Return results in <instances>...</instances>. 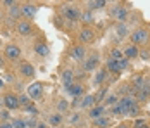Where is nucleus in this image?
<instances>
[{"mask_svg":"<svg viewBox=\"0 0 150 128\" xmlns=\"http://www.w3.org/2000/svg\"><path fill=\"white\" fill-rule=\"evenodd\" d=\"M93 106H97V100H95V95H91V94H88V95H85L83 97V100H81V109H91Z\"/></svg>","mask_w":150,"mask_h":128,"instance_id":"nucleus-29","label":"nucleus"},{"mask_svg":"<svg viewBox=\"0 0 150 128\" xmlns=\"http://www.w3.org/2000/svg\"><path fill=\"white\" fill-rule=\"evenodd\" d=\"M104 68L107 69V73H112V74H121V68H119V61H116V59H110V57H107V61H105Z\"/></svg>","mask_w":150,"mask_h":128,"instance_id":"nucleus-21","label":"nucleus"},{"mask_svg":"<svg viewBox=\"0 0 150 128\" xmlns=\"http://www.w3.org/2000/svg\"><path fill=\"white\" fill-rule=\"evenodd\" d=\"M109 14H110V17L114 21H117V23H126L128 17H129V9L124 7L122 2H117V4H114V7H110Z\"/></svg>","mask_w":150,"mask_h":128,"instance_id":"nucleus-3","label":"nucleus"},{"mask_svg":"<svg viewBox=\"0 0 150 128\" xmlns=\"http://www.w3.org/2000/svg\"><path fill=\"white\" fill-rule=\"evenodd\" d=\"M129 40L133 45H145V43H149L150 40V29L145 28V26H140V28H136L131 31V35H129Z\"/></svg>","mask_w":150,"mask_h":128,"instance_id":"nucleus-2","label":"nucleus"},{"mask_svg":"<svg viewBox=\"0 0 150 128\" xmlns=\"http://www.w3.org/2000/svg\"><path fill=\"white\" fill-rule=\"evenodd\" d=\"M50 128H59V127H50Z\"/></svg>","mask_w":150,"mask_h":128,"instance_id":"nucleus-51","label":"nucleus"},{"mask_svg":"<svg viewBox=\"0 0 150 128\" xmlns=\"http://www.w3.org/2000/svg\"><path fill=\"white\" fill-rule=\"evenodd\" d=\"M119 99H121V97H119V94H117V92H110V94L105 97L104 106L107 107V109H110V107H114V106L119 102Z\"/></svg>","mask_w":150,"mask_h":128,"instance_id":"nucleus-26","label":"nucleus"},{"mask_svg":"<svg viewBox=\"0 0 150 128\" xmlns=\"http://www.w3.org/2000/svg\"><path fill=\"white\" fill-rule=\"evenodd\" d=\"M78 38H79V43H91L95 40V29L91 26H83V28L78 31Z\"/></svg>","mask_w":150,"mask_h":128,"instance_id":"nucleus-12","label":"nucleus"},{"mask_svg":"<svg viewBox=\"0 0 150 128\" xmlns=\"http://www.w3.org/2000/svg\"><path fill=\"white\" fill-rule=\"evenodd\" d=\"M4 107V100H2V97H0V109Z\"/></svg>","mask_w":150,"mask_h":128,"instance_id":"nucleus-47","label":"nucleus"},{"mask_svg":"<svg viewBox=\"0 0 150 128\" xmlns=\"http://www.w3.org/2000/svg\"><path fill=\"white\" fill-rule=\"evenodd\" d=\"M74 71L71 69V68H66L64 71L60 73V82H62V85H64V88L69 85H73L74 83Z\"/></svg>","mask_w":150,"mask_h":128,"instance_id":"nucleus-20","label":"nucleus"},{"mask_svg":"<svg viewBox=\"0 0 150 128\" xmlns=\"http://www.w3.org/2000/svg\"><path fill=\"white\" fill-rule=\"evenodd\" d=\"M83 119H85V116L81 114V111H73V113H69L67 123L73 125V127H81L83 125Z\"/></svg>","mask_w":150,"mask_h":128,"instance_id":"nucleus-24","label":"nucleus"},{"mask_svg":"<svg viewBox=\"0 0 150 128\" xmlns=\"http://www.w3.org/2000/svg\"><path fill=\"white\" fill-rule=\"evenodd\" d=\"M119 68H121V71H126V69L129 68V61H128L126 57H122L119 61Z\"/></svg>","mask_w":150,"mask_h":128,"instance_id":"nucleus-38","label":"nucleus"},{"mask_svg":"<svg viewBox=\"0 0 150 128\" xmlns=\"http://www.w3.org/2000/svg\"><path fill=\"white\" fill-rule=\"evenodd\" d=\"M81 23H85V26L93 24V23H95V14H93L91 11H88V9H85V11H83V16H81Z\"/></svg>","mask_w":150,"mask_h":128,"instance_id":"nucleus-31","label":"nucleus"},{"mask_svg":"<svg viewBox=\"0 0 150 128\" xmlns=\"http://www.w3.org/2000/svg\"><path fill=\"white\" fill-rule=\"evenodd\" d=\"M100 68V56L97 54V52H91L86 56V59L81 62V69L83 73H91L95 71V69H98Z\"/></svg>","mask_w":150,"mask_h":128,"instance_id":"nucleus-4","label":"nucleus"},{"mask_svg":"<svg viewBox=\"0 0 150 128\" xmlns=\"http://www.w3.org/2000/svg\"><path fill=\"white\" fill-rule=\"evenodd\" d=\"M114 33H116L117 40H124L126 36L131 35V33H129V24H128V23H116V26H114Z\"/></svg>","mask_w":150,"mask_h":128,"instance_id":"nucleus-15","label":"nucleus"},{"mask_svg":"<svg viewBox=\"0 0 150 128\" xmlns=\"http://www.w3.org/2000/svg\"><path fill=\"white\" fill-rule=\"evenodd\" d=\"M138 57H142L143 61H147V59L150 57V50H149V49H145V50H140V56H138Z\"/></svg>","mask_w":150,"mask_h":128,"instance_id":"nucleus-40","label":"nucleus"},{"mask_svg":"<svg viewBox=\"0 0 150 128\" xmlns=\"http://www.w3.org/2000/svg\"><path fill=\"white\" fill-rule=\"evenodd\" d=\"M64 90H66V94H67L69 97H73V99H76V97H85V87L81 85V83H73V85L66 87Z\"/></svg>","mask_w":150,"mask_h":128,"instance_id":"nucleus-14","label":"nucleus"},{"mask_svg":"<svg viewBox=\"0 0 150 128\" xmlns=\"http://www.w3.org/2000/svg\"><path fill=\"white\" fill-rule=\"evenodd\" d=\"M14 28H16V33H17L19 36H30V35H33V31H35L33 23H31V21H26V19H21Z\"/></svg>","mask_w":150,"mask_h":128,"instance_id":"nucleus-10","label":"nucleus"},{"mask_svg":"<svg viewBox=\"0 0 150 128\" xmlns=\"http://www.w3.org/2000/svg\"><path fill=\"white\" fill-rule=\"evenodd\" d=\"M142 128H150V125H143V127H142Z\"/></svg>","mask_w":150,"mask_h":128,"instance_id":"nucleus-49","label":"nucleus"},{"mask_svg":"<svg viewBox=\"0 0 150 128\" xmlns=\"http://www.w3.org/2000/svg\"><path fill=\"white\" fill-rule=\"evenodd\" d=\"M2 87H4V82H2V80H0V88H2Z\"/></svg>","mask_w":150,"mask_h":128,"instance_id":"nucleus-50","label":"nucleus"},{"mask_svg":"<svg viewBox=\"0 0 150 128\" xmlns=\"http://www.w3.org/2000/svg\"><path fill=\"white\" fill-rule=\"evenodd\" d=\"M4 57L7 59V61H19L21 59V49H19V45H16V43H7L5 47H4Z\"/></svg>","mask_w":150,"mask_h":128,"instance_id":"nucleus-7","label":"nucleus"},{"mask_svg":"<svg viewBox=\"0 0 150 128\" xmlns=\"http://www.w3.org/2000/svg\"><path fill=\"white\" fill-rule=\"evenodd\" d=\"M35 128H50V127H48L47 121H40V119H38V123H36V127Z\"/></svg>","mask_w":150,"mask_h":128,"instance_id":"nucleus-42","label":"nucleus"},{"mask_svg":"<svg viewBox=\"0 0 150 128\" xmlns=\"http://www.w3.org/2000/svg\"><path fill=\"white\" fill-rule=\"evenodd\" d=\"M21 19H23V14H21V4H19V2H14V4L7 9V21L16 26Z\"/></svg>","mask_w":150,"mask_h":128,"instance_id":"nucleus-6","label":"nucleus"},{"mask_svg":"<svg viewBox=\"0 0 150 128\" xmlns=\"http://www.w3.org/2000/svg\"><path fill=\"white\" fill-rule=\"evenodd\" d=\"M0 128H12V123L11 121H2L0 123Z\"/></svg>","mask_w":150,"mask_h":128,"instance_id":"nucleus-43","label":"nucleus"},{"mask_svg":"<svg viewBox=\"0 0 150 128\" xmlns=\"http://www.w3.org/2000/svg\"><path fill=\"white\" fill-rule=\"evenodd\" d=\"M36 12H38L36 4H31V2H24V4H21V14H23V19H26V21H33V19L36 17Z\"/></svg>","mask_w":150,"mask_h":128,"instance_id":"nucleus-8","label":"nucleus"},{"mask_svg":"<svg viewBox=\"0 0 150 128\" xmlns=\"http://www.w3.org/2000/svg\"><path fill=\"white\" fill-rule=\"evenodd\" d=\"M19 74L23 78H26V80H33L36 76V69H35V66L31 64L30 61H23L19 64Z\"/></svg>","mask_w":150,"mask_h":128,"instance_id":"nucleus-11","label":"nucleus"},{"mask_svg":"<svg viewBox=\"0 0 150 128\" xmlns=\"http://www.w3.org/2000/svg\"><path fill=\"white\" fill-rule=\"evenodd\" d=\"M69 109H71V104H69L66 99H59V100H57V113L67 114V113H69Z\"/></svg>","mask_w":150,"mask_h":128,"instance_id":"nucleus-33","label":"nucleus"},{"mask_svg":"<svg viewBox=\"0 0 150 128\" xmlns=\"http://www.w3.org/2000/svg\"><path fill=\"white\" fill-rule=\"evenodd\" d=\"M117 128H129V125H126V123H121Z\"/></svg>","mask_w":150,"mask_h":128,"instance_id":"nucleus-45","label":"nucleus"},{"mask_svg":"<svg viewBox=\"0 0 150 128\" xmlns=\"http://www.w3.org/2000/svg\"><path fill=\"white\" fill-rule=\"evenodd\" d=\"M59 16L69 24H76L81 21L83 9L78 7V4H62L59 7Z\"/></svg>","mask_w":150,"mask_h":128,"instance_id":"nucleus-1","label":"nucleus"},{"mask_svg":"<svg viewBox=\"0 0 150 128\" xmlns=\"http://www.w3.org/2000/svg\"><path fill=\"white\" fill-rule=\"evenodd\" d=\"M11 111H9V109H5V107H2V109H0V123H2V121H11Z\"/></svg>","mask_w":150,"mask_h":128,"instance_id":"nucleus-36","label":"nucleus"},{"mask_svg":"<svg viewBox=\"0 0 150 128\" xmlns=\"http://www.w3.org/2000/svg\"><path fill=\"white\" fill-rule=\"evenodd\" d=\"M112 116L107 113L105 116H100V118H97V119H93L91 123H93V128H110L112 125Z\"/></svg>","mask_w":150,"mask_h":128,"instance_id":"nucleus-18","label":"nucleus"},{"mask_svg":"<svg viewBox=\"0 0 150 128\" xmlns=\"http://www.w3.org/2000/svg\"><path fill=\"white\" fill-rule=\"evenodd\" d=\"M86 56H88V52H86V49L79 43V45H73L71 47V50H69V57L73 59V61H76V62H83L85 59H86Z\"/></svg>","mask_w":150,"mask_h":128,"instance_id":"nucleus-9","label":"nucleus"},{"mask_svg":"<svg viewBox=\"0 0 150 128\" xmlns=\"http://www.w3.org/2000/svg\"><path fill=\"white\" fill-rule=\"evenodd\" d=\"M11 123H12V128H28L26 127V119H23V118H14Z\"/></svg>","mask_w":150,"mask_h":128,"instance_id":"nucleus-35","label":"nucleus"},{"mask_svg":"<svg viewBox=\"0 0 150 128\" xmlns=\"http://www.w3.org/2000/svg\"><path fill=\"white\" fill-rule=\"evenodd\" d=\"M17 97H19V104H21V107H24V109H30L31 106H35L28 94H17Z\"/></svg>","mask_w":150,"mask_h":128,"instance_id":"nucleus-32","label":"nucleus"},{"mask_svg":"<svg viewBox=\"0 0 150 128\" xmlns=\"http://www.w3.org/2000/svg\"><path fill=\"white\" fill-rule=\"evenodd\" d=\"M109 57H110V59H116V61H121V59L124 57V50H122L121 47H114V49L110 50Z\"/></svg>","mask_w":150,"mask_h":128,"instance_id":"nucleus-34","label":"nucleus"},{"mask_svg":"<svg viewBox=\"0 0 150 128\" xmlns=\"http://www.w3.org/2000/svg\"><path fill=\"white\" fill-rule=\"evenodd\" d=\"M2 100H4V107L9 109L11 113L21 109V104H19V97H17V94H11V92H7V94L2 97Z\"/></svg>","mask_w":150,"mask_h":128,"instance_id":"nucleus-5","label":"nucleus"},{"mask_svg":"<svg viewBox=\"0 0 150 128\" xmlns=\"http://www.w3.org/2000/svg\"><path fill=\"white\" fill-rule=\"evenodd\" d=\"M107 69L105 68H98L97 73H95V76H93V87H97V88H100V87H104V83L107 82Z\"/></svg>","mask_w":150,"mask_h":128,"instance_id":"nucleus-17","label":"nucleus"},{"mask_svg":"<svg viewBox=\"0 0 150 128\" xmlns=\"http://www.w3.org/2000/svg\"><path fill=\"white\" fill-rule=\"evenodd\" d=\"M140 114V106H138V102L133 104L129 109H128V116H138Z\"/></svg>","mask_w":150,"mask_h":128,"instance_id":"nucleus-37","label":"nucleus"},{"mask_svg":"<svg viewBox=\"0 0 150 128\" xmlns=\"http://www.w3.org/2000/svg\"><path fill=\"white\" fill-rule=\"evenodd\" d=\"M47 123H48V127H59L64 123V114H60V113H50L48 116H47Z\"/></svg>","mask_w":150,"mask_h":128,"instance_id":"nucleus-22","label":"nucleus"},{"mask_svg":"<svg viewBox=\"0 0 150 128\" xmlns=\"http://www.w3.org/2000/svg\"><path fill=\"white\" fill-rule=\"evenodd\" d=\"M4 66H5V57H4L2 54H0V69H2Z\"/></svg>","mask_w":150,"mask_h":128,"instance_id":"nucleus-44","label":"nucleus"},{"mask_svg":"<svg viewBox=\"0 0 150 128\" xmlns=\"http://www.w3.org/2000/svg\"><path fill=\"white\" fill-rule=\"evenodd\" d=\"M43 83H40V82H35V83H31L28 88H26V94L30 95L31 100H38L42 95H43Z\"/></svg>","mask_w":150,"mask_h":128,"instance_id":"nucleus-13","label":"nucleus"},{"mask_svg":"<svg viewBox=\"0 0 150 128\" xmlns=\"http://www.w3.org/2000/svg\"><path fill=\"white\" fill-rule=\"evenodd\" d=\"M36 123H38V119H36V118H33V116L26 118V127H28V128H35V127H36Z\"/></svg>","mask_w":150,"mask_h":128,"instance_id":"nucleus-39","label":"nucleus"},{"mask_svg":"<svg viewBox=\"0 0 150 128\" xmlns=\"http://www.w3.org/2000/svg\"><path fill=\"white\" fill-rule=\"evenodd\" d=\"M131 87H135L136 90H140V88H143V87L147 85V78L143 76V74H135L133 78H131Z\"/></svg>","mask_w":150,"mask_h":128,"instance_id":"nucleus-28","label":"nucleus"},{"mask_svg":"<svg viewBox=\"0 0 150 128\" xmlns=\"http://www.w3.org/2000/svg\"><path fill=\"white\" fill-rule=\"evenodd\" d=\"M85 5H86V9L91 11V12H95V11H100V9H104L109 5V2H105V0H88V2H85Z\"/></svg>","mask_w":150,"mask_h":128,"instance_id":"nucleus-25","label":"nucleus"},{"mask_svg":"<svg viewBox=\"0 0 150 128\" xmlns=\"http://www.w3.org/2000/svg\"><path fill=\"white\" fill-rule=\"evenodd\" d=\"M33 50H35V54L38 57H47L50 54V49H48V45L43 40H36L35 45H33Z\"/></svg>","mask_w":150,"mask_h":128,"instance_id":"nucleus-19","label":"nucleus"},{"mask_svg":"<svg viewBox=\"0 0 150 128\" xmlns=\"http://www.w3.org/2000/svg\"><path fill=\"white\" fill-rule=\"evenodd\" d=\"M122 50H124V57L128 59V61H131V59H136V57L140 56V49L133 45V43H128L126 47H122Z\"/></svg>","mask_w":150,"mask_h":128,"instance_id":"nucleus-23","label":"nucleus"},{"mask_svg":"<svg viewBox=\"0 0 150 128\" xmlns=\"http://www.w3.org/2000/svg\"><path fill=\"white\" fill-rule=\"evenodd\" d=\"M5 16H4V12H2V7H0V23H2V19H4Z\"/></svg>","mask_w":150,"mask_h":128,"instance_id":"nucleus-46","label":"nucleus"},{"mask_svg":"<svg viewBox=\"0 0 150 128\" xmlns=\"http://www.w3.org/2000/svg\"><path fill=\"white\" fill-rule=\"evenodd\" d=\"M135 99H136V102H147V100H150V88H149V85H145L143 88H140V90L136 92Z\"/></svg>","mask_w":150,"mask_h":128,"instance_id":"nucleus-27","label":"nucleus"},{"mask_svg":"<svg viewBox=\"0 0 150 128\" xmlns=\"http://www.w3.org/2000/svg\"><path fill=\"white\" fill-rule=\"evenodd\" d=\"M147 85H149V88H150V78H147Z\"/></svg>","mask_w":150,"mask_h":128,"instance_id":"nucleus-48","label":"nucleus"},{"mask_svg":"<svg viewBox=\"0 0 150 128\" xmlns=\"http://www.w3.org/2000/svg\"><path fill=\"white\" fill-rule=\"evenodd\" d=\"M109 95V87H100L98 90H97V94H95V100H97V104H104L105 97Z\"/></svg>","mask_w":150,"mask_h":128,"instance_id":"nucleus-30","label":"nucleus"},{"mask_svg":"<svg viewBox=\"0 0 150 128\" xmlns=\"http://www.w3.org/2000/svg\"><path fill=\"white\" fill-rule=\"evenodd\" d=\"M105 114H107V107H105L104 104H97V106H93L91 109H88L86 116L93 121V119H97V118H100V116H105Z\"/></svg>","mask_w":150,"mask_h":128,"instance_id":"nucleus-16","label":"nucleus"},{"mask_svg":"<svg viewBox=\"0 0 150 128\" xmlns=\"http://www.w3.org/2000/svg\"><path fill=\"white\" fill-rule=\"evenodd\" d=\"M143 125H147L143 119H135V123H133V127H135V128H142Z\"/></svg>","mask_w":150,"mask_h":128,"instance_id":"nucleus-41","label":"nucleus"}]
</instances>
